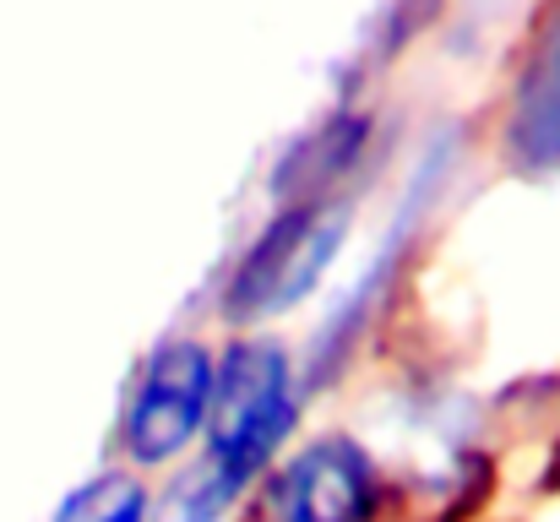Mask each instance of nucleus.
<instances>
[{"label": "nucleus", "instance_id": "obj_1", "mask_svg": "<svg viewBox=\"0 0 560 522\" xmlns=\"http://www.w3.org/2000/svg\"><path fill=\"white\" fill-rule=\"evenodd\" d=\"M305 375L272 338H234L218 353L212 425L180 479L159 496L153 522H223L294 446Z\"/></svg>", "mask_w": 560, "mask_h": 522}, {"label": "nucleus", "instance_id": "obj_2", "mask_svg": "<svg viewBox=\"0 0 560 522\" xmlns=\"http://www.w3.org/2000/svg\"><path fill=\"white\" fill-rule=\"evenodd\" d=\"M349 240V207L332 201H283L250 245L234 256L223 289H218V316L234 327H261L272 316L300 311L332 272L338 251Z\"/></svg>", "mask_w": 560, "mask_h": 522}, {"label": "nucleus", "instance_id": "obj_3", "mask_svg": "<svg viewBox=\"0 0 560 522\" xmlns=\"http://www.w3.org/2000/svg\"><path fill=\"white\" fill-rule=\"evenodd\" d=\"M212 392H218V353L201 338H159L142 353L120 403L115 441L126 468L148 474L201 446L212 425Z\"/></svg>", "mask_w": 560, "mask_h": 522}, {"label": "nucleus", "instance_id": "obj_4", "mask_svg": "<svg viewBox=\"0 0 560 522\" xmlns=\"http://www.w3.org/2000/svg\"><path fill=\"white\" fill-rule=\"evenodd\" d=\"M446 170H452V142L441 148H430L424 153V164L413 170L408 179V196H402V212H397V223H392V234L381 240V251L371 256V267L360 272V283L327 311V322L316 327V344H311V359H305V392H316V386H327L349 359H354V348L365 344V333H371V322L381 316V305L392 300V289H397V272H402V262H408V251H413V234H419V223H424V207L435 201V190L446 185Z\"/></svg>", "mask_w": 560, "mask_h": 522}, {"label": "nucleus", "instance_id": "obj_5", "mask_svg": "<svg viewBox=\"0 0 560 522\" xmlns=\"http://www.w3.org/2000/svg\"><path fill=\"white\" fill-rule=\"evenodd\" d=\"M386 479L343 430H327L267 474V522H381Z\"/></svg>", "mask_w": 560, "mask_h": 522}, {"label": "nucleus", "instance_id": "obj_6", "mask_svg": "<svg viewBox=\"0 0 560 522\" xmlns=\"http://www.w3.org/2000/svg\"><path fill=\"white\" fill-rule=\"evenodd\" d=\"M501 137L517 174H560V5L528 44Z\"/></svg>", "mask_w": 560, "mask_h": 522}, {"label": "nucleus", "instance_id": "obj_7", "mask_svg": "<svg viewBox=\"0 0 560 522\" xmlns=\"http://www.w3.org/2000/svg\"><path fill=\"white\" fill-rule=\"evenodd\" d=\"M371 148V120L360 109L327 115L316 131H305L272 170V201H332V190L360 170Z\"/></svg>", "mask_w": 560, "mask_h": 522}, {"label": "nucleus", "instance_id": "obj_8", "mask_svg": "<svg viewBox=\"0 0 560 522\" xmlns=\"http://www.w3.org/2000/svg\"><path fill=\"white\" fill-rule=\"evenodd\" d=\"M153 512H159V501H153L148 479L120 463V468H98L77 490H66L49 522H153Z\"/></svg>", "mask_w": 560, "mask_h": 522}]
</instances>
